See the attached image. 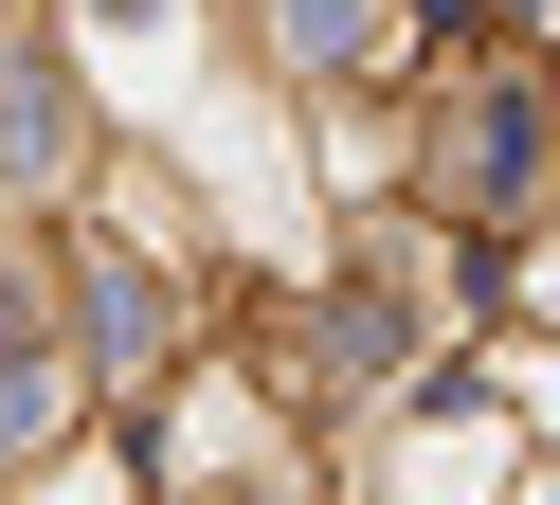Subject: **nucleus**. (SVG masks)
Returning <instances> with one entry per match:
<instances>
[{
	"mask_svg": "<svg viewBox=\"0 0 560 505\" xmlns=\"http://www.w3.org/2000/svg\"><path fill=\"white\" fill-rule=\"evenodd\" d=\"M55 415H73V361L37 343V307H19V271H0V469L55 451Z\"/></svg>",
	"mask_w": 560,
	"mask_h": 505,
	"instance_id": "f257e3e1",
	"label": "nucleus"
},
{
	"mask_svg": "<svg viewBox=\"0 0 560 505\" xmlns=\"http://www.w3.org/2000/svg\"><path fill=\"white\" fill-rule=\"evenodd\" d=\"M524 144H542V127H524V72H470V144H452V180H470V199H506Z\"/></svg>",
	"mask_w": 560,
	"mask_h": 505,
	"instance_id": "f03ea898",
	"label": "nucleus"
},
{
	"mask_svg": "<svg viewBox=\"0 0 560 505\" xmlns=\"http://www.w3.org/2000/svg\"><path fill=\"white\" fill-rule=\"evenodd\" d=\"M271 36H290V55H326V72H343V55H380V0H271Z\"/></svg>",
	"mask_w": 560,
	"mask_h": 505,
	"instance_id": "7ed1b4c3",
	"label": "nucleus"
},
{
	"mask_svg": "<svg viewBox=\"0 0 560 505\" xmlns=\"http://www.w3.org/2000/svg\"><path fill=\"white\" fill-rule=\"evenodd\" d=\"M91 19H109V36H163V19H182V0H91Z\"/></svg>",
	"mask_w": 560,
	"mask_h": 505,
	"instance_id": "20e7f679",
	"label": "nucleus"
}]
</instances>
